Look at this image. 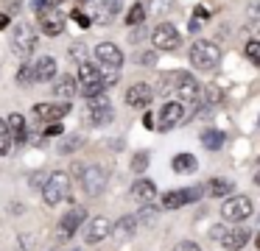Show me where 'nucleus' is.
Here are the masks:
<instances>
[{
	"mask_svg": "<svg viewBox=\"0 0 260 251\" xmlns=\"http://www.w3.org/2000/svg\"><path fill=\"white\" fill-rule=\"evenodd\" d=\"M42 198H45L48 206H56L59 201H68L70 198V176L64 170H56L45 178L42 184Z\"/></svg>",
	"mask_w": 260,
	"mask_h": 251,
	"instance_id": "f257e3e1",
	"label": "nucleus"
},
{
	"mask_svg": "<svg viewBox=\"0 0 260 251\" xmlns=\"http://www.w3.org/2000/svg\"><path fill=\"white\" fill-rule=\"evenodd\" d=\"M190 61L196 70H215V64L221 61V50L215 42H207V39H199V42H193L190 48Z\"/></svg>",
	"mask_w": 260,
	"mask_h": 251,
	"instance_id": "f03ea898",
	"label": "nucleus"
},
{
	"mask_svg": "<svg viewBox=\"0 0 260 251\" xmlns=\"http://www.w3.org/2000/svg\"><path fill=\"white\" fill-rule=\"evenodd\" d=\"M79 89L81 95L92 98V95H101L104 92V76L95 64H79Z\"/></svg>",
	"mask_w": 260,
	"mask_h": 251,
	"instance_id": "7ed1b4c3",
	"label": "nucleus"
},
{
	"mask_svg": "<svg viewBox=\"0 0 260 251\" xmlns=\"http://www.w3.org/2000/svg\"><path fill=\"white\" fill-rule=\"evenodd\" d=\"M252 209L254 206L246 195H230V198L224 201V206H221V215L230 223H243L246 218H252Z\"/></svg>",
	"mask_w": 260,
	"mask_h": 251,
	"instance_id": "20e7f679",
	"label": "nucleus"
},
{
	"mask_svg": "<svg viewBox=\"0 0 260 251\" xmlns=\"http://www.w3.org/2000/svg\"><path fill=\"white\" fill-rule=\"evenodd\" d=\"M37 48V31L34 25H28V22H20L17 28H14V37H12V50L17 56H31Z\"/></svg>",
	"mask_w": 260,
	"mask_h": 251,
	"instance_id": "39448f33",
	"label": "nucleus"
},
{
	"mask_svg": "<svg viewBox=\"0 0 260 251\" xmlns=\"http://www.w3.org/2000/svg\"><path fill=\"white\" fill-rule=\"evenodd\" d=\"M179 42H182V37L171 22H159V25L154 28V33H151V45L157 50H176Z\"/></svg>",
	"mask_w": 260,
	"mask_h": 251,
	"instance_id": "423d86ee",
	"label": "nucleus"
},
{
	"mask_svg": "<svg viewBox=\"0 0 260 251\" xmlns=\"http://www.w3.org/2000/svg\"><path fill=\"white\" fill-rule=\"evenodd\" d=\"M204 193V187H182V190H171V193L162 195V206L165 209H179L185 204H193L199 201Z\"/></svg>",
	"mask_w": 260,
	"mask_h": 251,
	"instance_id": "0eeeda50",
	"label": "nucleus"
},
{
	"mask_svg": "<svg viewBox=\"0 0 260 251\" xmlns=\"http://www.w3.org/2000/svg\"><path fill=\"white\" fill-rule=\"evenodd\" d=\"M81 187H84L87 195L98 198V195L104 193V187H107V173H104V167H98V165L87 167V170L81 173Z\"/></svg>",
	"mask_w": 260,
	"mask_h": 251,
	"instance_id": "6e6552de",
	"label": "nucleus"
},
{
	"mask_svg": "<svg viewBox=\"0 0 260 251\" xmlns=\"http://www.w3.org/2000/svg\"><path fill=\"white\" fill-rule=\"evenodd\" d=\"M84 218H87V209H84V206H73V209H70L68 215L62 218V221H59V243L73 237L76 229L81 226V221H84Z\"/></svg>",
	"mask_w": 260,
	"mask_h": 251,
	"instance_id": "1a4fd4ad",
	"label": "nucleus"
},
{
	"mask_svg": "<svg viewBox=\"0 0 260 251\" xmlns=\"http://www.w3.org/2000/svg\"><path fill=\"white\" fill-rule=\"evenodd\" d=\"M182 117H185V106L179 100H168V103L159 109V131H168V128L179 126Z\"/></svg>",
	"mask_w": 260,
	"mask_h": 251,
	"instance_id": "9d476101",
	"label": "nucleus"
},
{
	"mask_svg": "<svg viewBox=\"0 0 260 251\" xmlns=\"http://www.w3.org/2000/svg\"><path fill=\"white\" fill-rule=\"evenodd\" d=\"M151 98H154V89L148 87L146 81H137L126 89V103L135 106V109H146V106L151 103Z\"/></svg>",
	"mask_w": 260,
	"mask_h": 251,
	"instance_id": "9b49d317",
	"label": "nucleus"
},
{
	"mask_svg": "<svg viewBox=\"0 0 260 251\" xmlns=\"http://www.w3.org/2000/svg\"><path fill=\"white\" fill-rule=\"evenodd\" d=\"M90 120L95 126H104V123L112 120V103H109L107 95H92L90 98Z\"/></svg>",
	"mask_w": 260,
	"mask_h": 251,
	"instance_id": "f8f14e48",
	"label": "nucleus"
},
{
	"mask_svg": "<svg viewBox=\"0 0 260 251\" xmlns=\"http://www.w3.org/2000/svg\"><path fill=\"white\" fill-rule=\"evenodd\" d=\"M40 28L48 33V37H59V33L64 31V14L56 11V6H51L48 11L40 14Z\"/></svg>",
	"mask_w": 260,
	"mask_h": 251,
	"instance_id": "ddd939ff",
	"label": "nucleus"
},
{
	"mask_svg": "<svg viewBox=\"0 0 260 251\" xmlns=\"http://www.w3.org/2000/svg\"><path fill=\"white\" fill-rule=\"evenodd\" d=\"M64 115H70V103H37L34 106V117L45 123H56Z\"/></svg>",
	"mask_w": 260,
	"mask_h": 251,
	"instance_id": "4468645a",
	"label": "nucleus"
},
{
	"mask_svg": "<svg viewBox=\"0 0 260 251\" xmlns=\"http://www.w3.org/2000/svg\"><path fill=\"white\" fill-rule=\"evenodd\" d=\"M95 59L101 61V67H120L123 64V53H120L118 45L112 42H101L95 48Z\"/></svg>",
	"mask_w": 260,
	"mask_h": 251,
	"instance_id": "2eb2a0df",
	"label": "nucleus"
},
{
	"mask_svg": "<svg viewBox=\"0 0 260 251\" xmlns=\"http://www.w3.org/2000/svg\"><path fill=\"white\" fill-rule=\"evenodd\" d=\"M187 78H190V73H185V70H171V73H162L159 76V87H157V92L159 95H168L171 89H179V84H185Z\"/></svg>",
	"mask_w": 260,
	"mask_h": 251,
	"instance_id": "dca6fc26",
	"label": "nucleus"
},
{
	"mask_svg": "<svg viewBox=\"0 0 260 251\" xmlns=\"http://www.w3.org/2000/svg\"><path fill=\"white\" fill-rule=\"evenodd\" d=\"M132 198H135L137 204H151V201L157 198V184L148 182V178L135 182V184H132Z\"/></svg>",
	"mask_w": 260,
	"mask_h": 251,
	"instance_id": "f3484780",
	"label": "nucleus"
},
{
	"mask_svg": "<svg viewBox=\"0 0 260 251\" xmlns=\"http://www.w3.org/2000/svg\"><path fill=\"white\" fill-rule=\"evenodd\" d=\"M107 234H112V223H109V218H92V223H90V232H87V243H101Z\"/></svg>",
	"mask_w": 260,
	"mask_h": 251,
	"instance_id": "a211bd4d",
	"label": "nucleus"
},
{
	"mask_svg": "<svg viewBox=\"0 0 260 251\" xmlns=\"http://www.w3.org/2000/svg\"><path fill=\"white\" fill-rule=\"evenodd\" d=\"M51 89H53V95H56V98L68 100V98H73V95L79 92V78H73V76H59L56 84H53Z\"/></svg>",
	"mask_w": 260,
	"mask_h": 251,
	"instance_id": "6ab92c4d",
	"label": "nucleus"
},
{
	"mask_svg": "<svg viewBox=\"0 0 260 251\" xmlns=\"http://www.w3.org/2000/svg\"><path fill=\"white\" fill-rule=\"evenodd\" d=\"M56 76V59L53 56H42L34 61V81H51Z\"/></svg>",
	"mask_w": 260,
	"mask_h": 251,
	"instance_id": "aec40b11",
	"label": "nucleus"
},
{
	"mask_svg": "<svg viewBox=\"0 0 260 251\" xmlns=\"http://www.w3.org/2000/svg\"><path fill=\"white\" fill-rule=\"evenodd\" d=\"M249 237H252V234H249V229H232V232H226L224 234V240H221V245H224V248H230V251H238V248H243V245L249 243Z\"/></svg>",
	"mask_w": 260,
	"mask_h": 251,
	"instance_id": "412c9836",
	"label": "nucleus"
},
{
	"mask_svg": "<svg viewBox=\"0 0 260 251\" xmlns=\"http://www.w3.org/2000/svg\"><path fill=\"white\" fill-rule=\"evenodd\" d=\"M135 229H137V218L123 215L112 226V234H115V240H132V237H135Z\"/></svg>",
	"mask_w": 260,
	"mask_h": 251,
	"instance_id": "4be33fe9",
	"label": "nucleus"
},
{
	"mask_svg": "<svg viewBox=\"0 0 260 251\" xmlns=\"http://www.w3.org/2000/svg\"><path fill=\"white\" fill-rule=\"evenodd\" d=\"M95 9H98V20L109 22L112 17L120 14V9H123V0H95Z\"/></svg>",
	"mask_w": 260,
	"mask_h": 251,
	"instance_id": "5701e85b",
	"label": "nucleus"
},
{
	"mask_svg": "<svg viewBox=\"0 0 260 251\" xmlns=\"http://www.w3.org/2000/svg\"><path fill=\"white\" fill-rule=\"evenodd\" d=\"M176 92H179V98H182V100H193V103H196L199 95H202V84H199L196 78L190 76L185 84H179V89H176Z\"/></svg>",
	"mask_w": 260,
	"mask_h": 251,
	"instance_id": "b1692460",
	"label": "nucleus"
},
{
	"mask_svg": "<svg viewBox=\"0 0 260 251\" xmlns=\"http://www.w3.org/2000/svg\"><path fill=\"white\" fill-rule=\"evenodd\" d=\"M171 167H174L176 173H193L199 167V162H196L193 154H176L174 162H171Z\"/></svg>",
	"mask_w": 260,
	"mask_h": 251,
	"instance_id": "393cba45",
	"label": "nucleus"
},
{
	"mask_svg": "<svg viewBox=\"0 0 260 251\" xmlns=\"http://www.w3.org/2000/svg\"><path fill=\"white\" fill-rule=\"evenodd\" d=\"M9 128H12V139H14V142H23V139H25V117L23 115L14 112V115L9 117Z\"/></svg>",
	"mask_w": 260,
	"mask_h": 251,
	"instance_id": "a878e982",
	"label": "nucleus"
},
{
	"mask_svg": "<svg viewBox=\"0 0 260 251\" xmlns=\"http://www.w3.org/2000/svg\"><path fill=\"white\" fill-rule=\"evenodd\" d=\"M224 139H226V137H224L221 131H215V128H207V131L202 134V145H204L207 151H218L221 145H224Z\"/></svg>",
	"mask_w": 260,
	"mask_h": 251,
	"instance_id": "bb28decb",
	"label": "nucleus"
},
{
	"mask_svg": "<svg viewBox=\"0 0 260 251\" xmlns=\"http://www.w3.org/2000/svg\"><path fill=\"white\" fill-rule=\"evenodd\" d=\"M12 128H9V120H3L0 117V156H6L9 151H12Z\"/></svg>",
	"mask_w": 260,
	"mask_h": 251,
	"instance_id": "cd10ccee",
	"label": "nucleus"
},
{
	"mask_svg": "<svg viewBox=\"0 0 260 251\" xmlns=\"http://www.w3.org/2000/svg\"><path fill=\"white\" fill-rule=\"evenodd\" d=\"M207 190L213 195H232V182H226V178H213V182H207Z\"/></svg>",
	"mask_w": 260,
	"mask_h": 251,
	"instance_id": "c85d7f7f",
	"label": "nucleus"
},
{
	"mask_svg": "<svg viewBox=\"0 0 260 251\" xmlns=\"http://www.w3.org/2000/svg\"><path fill=\"white\" fill-rule=\"evenodd\" d=\"M146 20V6L143 3H135L129 9V14H126V25H140V22Z\"/></svg>",
	"mask_w": 260,
	"mask_h": 251,
	"instance_id": "c756f323",
	"label": "nucleus"
},
{
	"mask_svg": "<svg viewBox=\"0 0 260 251\" xmlns=\"http://www.w3.org/2000/svg\"><path fill=\"white\" fill-rule=\"evenodd\" d=\"M68 53H70V61H76V64H84V61H87V45H84V42H73Z\"/></svg>",
	"mask_w": 260,
	"mask_h": 251,
	"instance_id": "7c9ffc66",
	"label": "nucleus"
},
{
	"mask_svg": "<svg viewBox=\"0 0 260 251\" xmlns=\"http://www.w3.org/2000/svg\"><path fill=\"white\" fill-rule=\"evenodd\" d=\"M157 215H159V209H157L154 204H143V209H140V215H137V221L154 223V221H157Z\"/></svg>",
	"mask_w": 260,
	"mask_h": 251,
	"instance_id": "2f4dec72",
	"label": "nucleus"
},
{
	"mask_svg": "<svg viewBox=\"0 0 260 251\" xmlns=\"http://www.w3.org/2000/svg\"><path fill=\"white\" fill-rule=\"evenodd\" d=\"M120 67H101V76H104V87H115L118 84V76H120Z\"/></svg>",
	"mask_w": 260,
	"mask_h": 251,
	"instance_id": "473e14b6",
	"label": "nucleus"
},
{
	"mask_svg": "<svg viewBox=\"0 0 260 251\" xmlns=\"http://www.w3.org/2000/svg\"><path fill=\"white\" fill-rule=\"evenodd\" d=\"M146 167H148V151L135 154V159H132V170H135V173H143Z\"/></svg>",
	"mask_w": 260,
	"mask_h": 251,
	"instance_id": "72a5a7b5",
	"label": "nucleus"
},
{
	"mask_svg": "<svg viewBox=\"0 0 260 251\" xmlns=\"http://www.w3.org/2000/svg\"><path fill=\"white\" fill-rule=\"evenodd\" d=\"M246 56H249V61H252V64L260 67V42H257V39L246 42Z\"/></svg>",
	"mask_w": 260,
	"mask_h": 251,
	"instance_id": "f704fd0d",
	"label": "nucleus"
},
{
	"mask_svg": "<svg viewBox=\"0 0 260 251\" xmlns=\"http://www.w3.org/2000/svg\"><path fill=\"white\" fill-rule=\"evenodd\" d=\"M59 3H64V0H34V3H31V9H34V14L40 17L42 11H48L51 6H59Z\"/></svg>",
	"mask_w": 260,
	"mask_h": 251,
	"instance_id": "c9c22d12",
	"label": "nucleus"
},
{
	"mask_svg": "<svg viewBox=\"0 0 260 251\" xmlns=\"http://www.w3.org/2000/svg\"><path fill=\"white\" fill-rule=\"evenodd\" d=\"M17 81H20V84H28V81H34V67H28V64H23V67H20V76H17Z\"/></svg>",
	"mask_w": 260,
	"mask_h": 251,
	"instance_id": "e433bc0d",
	"label": "nucleus"
},
{
	"mask_svg": "<svg viewBox=\"0 0 260 251\" xmlns=\"http://www.w3.org/2000/svg\"><path fill=\"white\" fill-rule=\"evenodd\" d=\"M81 142V137H70V139H64L62 145H59V154H73V148Z\"/></svg>",
	"mask_w": 260,
	"mask_h": 251,
	"instance_id": "4c0bfd02",
	"label": "nucleus"
},
{
	"mask_svg": "<svg viewBox=\"0 0 260 251\" xmlns=\"http://www.w3.org/2000/svg\"><path fill=\"white\" fill-rule=\"evenodd\" d=\"M70 17H73V20H76V22H79V25H81V28H90V22H92V20H90V17H87V14H84V11H81V6H79V9H76V11H73V14H70Z\"/></svg>",
	"mask_w": 260,
	"mask_h": 251,
	"instance_id": "58836bf2",
	"label": "nucleus"
},
{
	"mask_svg": "<svg viewBox=\"0 0 260 251\" xmlns=\"http://www.w3.org/2000/svg\"><path fill=\"white\" fill-rule=\"evenodd\" d=\"M174 251H202V248H199V245L193 243V240H182V243H176V245H174Z\"/></svg>",
	"mask_w": 260,
	"mask_h": 251,
	"instance_id": "ea45409f",
	"label": "nucleus"
},
{
	"mask_svg": "<svg viewBox=\"0 0 260 251\" xmlns=\"http://www.w3.org/2000/svg\"><path fill=\"white\" fill-rule=\"evenodd\" d=\"M171 6V0H151V11H157V14H165Z\"/></svg>",
	"mask_w": 260,
	"mask_h": 251,
	"instance_id": "a19ab883",
	"label": "nucleus"
},
{
	"mask_svg": "<svg viewBox=\"0 0 260 251\" xmlns=\"http://www.w3.org/2000/svg\"><path fill=\"white\" fill-rule=\"evenodd\" d=\"M218 100H221V89L218 87H207V103H218Z\"/></svg>",
	"mask_w": 260,
	"mask_h": 251,
	"instance_id": "79ce46f5",
	"label": "nucleus"
},
{
	"mask_svg": "<svg viewBox=\"0 0 260 251\" xmlns=\"http://www.w3.org/2000/svg\"><path fill=\"white\" fill-rule=\"evenodd\" d=\"M45 134H48V137H56V134L62 137V134H64V126L56 120V123H51V126H48V131H45Z\"/></svg>",
	"mask_w": 260,
	"mask_h": 251,
	"instance_id": "37998d69",
	"label": "nucleus"
},
{
	"mask_svg": "<svg viewBox=\"0 0 260 251\" xmlns=\"http://www.w3.org/2000/svg\"><path fill=\"white\" fill-rule=\"evenodd\" d=\"M154 61H157V53H148V50H146V53H140V64H146V67H151V64H154Z\"/></svg>",
	"mask_w": 260,
	"mask_h": 251,
	"instance_id": "c03bdc74",
	"label": "nucleus"
},
{
	"mask_svg": "<svg viewBox=\"0 0 260 251\" xmlns=\"http://www.w3.org/2000/svg\"><path fill=\"white\" fill-rule=\"evenodd\" d=\"M224 234H226V229H224V226H213L210 237H213V240H218V243H221V240H224Z\"/></svg>",
	"mask_w": 260,
	"mask_h": 251,
	"instance_id": "a18cd8bd",
	"label": "nucleus"
},
{
	"mask_svg": "<svg viewBox=\"0 0 260 251\" xmlns=\"http://www.w3.org/2000/svg\"><path fill=\"white\" fill-rule=\"evenodd\" d=\"M249 14H252V17H257V20H260V0H254V3L249 6Z\"/></svg>",
	"mask_w": 260,
	"mask_h": 251,
	"instance_id": "49530a36",
	"label": "nucleus"
},
{
	"mask_svg": "<svg viewBox=\"0 0 260 251\" xmlns=\"http://www.w3.org/2000/svg\"><path fill=\"white\" fill-rule=\"evenodd\" d=\"M151 123H154L151 112H146V115H143V126H148V128H151Z\"/></svg>",
	"mask_w": 260,
	"mask_h": 251,
	"instance_id": "de8ad7c7",
	"label": "nucleus"
},
{
	"mask_svg": "<svg viewBox=\"0 0 260 251\" xmlns=\"http://www.w3.org/2000/svg\"><path fill=\"white\" fill-rule=\"evenodd\" d=\"M196 17H199V20H207V9H204V6H199V9H196Z\"/></svg>",
	"mask_w": 260,
	"mask_h": 251,
	"instance_id": "09e8293b",
	"label": "nucleus"
},
{
	"mask_svg": "<svg viewBox=\"0 0 260 251\" xmlns=\"http://www.w3.org/2000/svg\"><path fill=\"white\" fill-rule=\"evenodd\" d=\"M6 25H9V17L3 14V11H0V31H3V28H6Z\"/></svg>",
	"mask_w": 260,
	"mask_h": 251,
	"instance_id": "8fccbe9b",
	"label": "nucleus"
},
{
	"mask_svg": "<svg viewBox=\"0 0 260 251\" xmlns=\"http://www.w3.org/2000/svg\"><path fill=\"white\" fill-rule=\"evenodd\" d=\"M254 184H260V170H257V173H254Z\"/></svg>",
	"mask_w": 260,
	"mask_h": 251,
	"instance_id": "3c124183",
	"label": "nucleus"
},
{
	"mask_svg": "<svg viewBox=\"0 0 260 251\" xmlns=\"http://www.w3.org/2000/svg\"><path fill=\"white\" fill-rule=\"evenodd\" d=\"M254 243H257V248H260V232H257V240H254Z\"/></svg>",
	"mask_w": 260,
	"mask_h": 251,
	"instance_id": "603ef678",
	"label": "nucleus"
},
{
	"mask_svg": "<svg viewBox=\"0 0 260 251\" xmlns=\"http://www.w3.org/2000/svg\"><path fill=\"white\" fill-rule=\"evenodd\" d=\"M51 251H59V248H51Z\"/></svg>",
	"mask_w": 260,
	"mask_h": 251,
	"instance_id": "864d4df0",
	"label": "nucleus"
},
{
	"mask_svg": "<svg viewBox=\"0 0 260 251\" xmlns=\"http://www.w3.org/2000/svg\"><path fill=\"white\" fill-rule=\"evenodd\" d=\"M73 251H76V248H73Z\"/></svg>",
	"mask_w": 260,
	"mask_h": 251,
	"instance_id": "5fc2aeb1",
	"label": "nucleus"
}]
</instances>
